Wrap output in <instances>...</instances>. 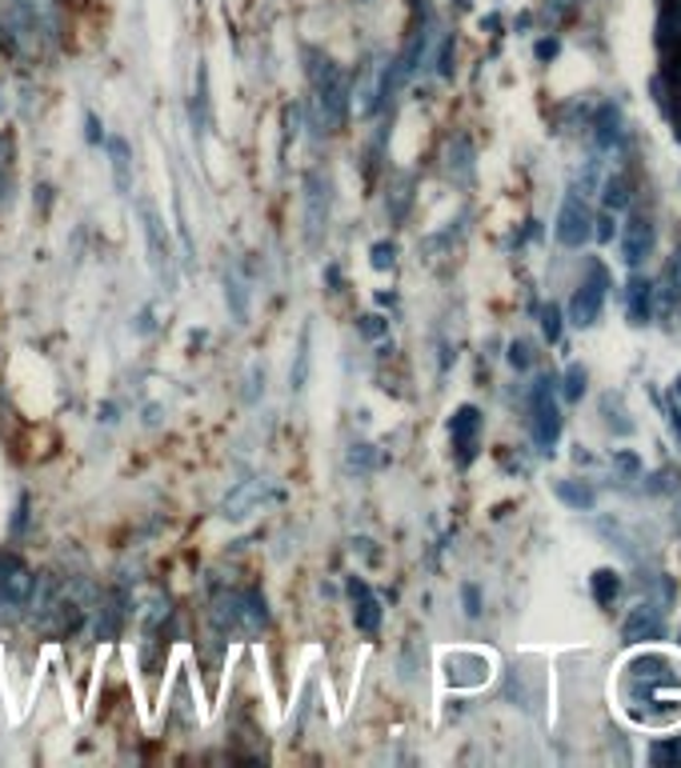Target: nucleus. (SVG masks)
<instances>
[{
  "instance_id": "f257e3e1",
  "label": "nucleus",
  "mask_w": 681,
  "mask_h": 768,
  "mask_svg": "<svg viewBox=\"0 0 681 768\" xmlns=\"http://www.w3.org/2000/svg\"><path fill=\"white\" fill-rule=\"evenodd\" d=\"M33 589H36V572L24 565V557L0 548V605L9 608V613H21L33 601Z\"/></svg>"
},
{
  "instance_id": "f03ea898",
  "label": "nucleus",
  "mask_w": 681,
  "mask_h": 768,
  "mask_svg": "<svg viewBox=\"0 0 681 768\" xmlns=\"http://www.w3.org/2000/svg\"><path fill=\"white\" fill-rule=\"evenodd\" d=\"M593 233V212H589L586 188L577 185L569 188V197L562 200V212H557V241L565 248H581Z\"/></svg>"
},
{
  "instance_id": "7ed1b4c3",
  "label": "nucleus",
  "mask_w": 681,
  "mask_h": 768,
  "mask_svg": "<svg viewBox=\"0 0 681 768\" xmlns=\"http://www.w3.org/2000/svg\"><path fill=\"white\" fill-rule=\"evenodd\" d=\"M141 224H145V245H149V260H153V272L165 284H173V241H169V229L161 221L153 200H141Z\"/></svg>"
},
{
  "instance_id": "20e7f679",
  "label": "nucleus",
  "mask_w": 681,
  "mask_h": 768,
  "mask_svg": "<svg viewBox=\"0 0 681 768\" xmlns=\"http://www.w3.org/2000/svg\"><path fill=\"white\" fill-rule=\"evenodd\" d=\"M605 289H610V272L601 265L589 268V277L577 284L574 301H569V321L577 328H589L601 316V304H605Z\"/></svg>"
},
{
  "instance_id": "39448f33",
  "label": "nucleus",
  "mask_w": 681,
  "mask_h": 768,
  "mask_svg": "<svg viewBox=\"0 0 681 768\" xmlns=\"http://www.w3.org/2000/svg\"><path fill=\"white\" fill-rule=\"evenodd\" d=\"M330 176L321 173V168H313V173H305V236L309 245H321V233L330 229Z\"/></svg>"
},
{
  "instance_id": "423d86ee",
  "label": "nucleus",
  "mask_w": 681,
  "mask_h": 768,
  "mask_svg": "<svg viewBox=\"0 0 681 768\" xmlns=\"http://www.w3.org/2000/svg\"><path fill=\"white\" fill-rule=\"evenodd\" d=\"M313 105H318V125L325 132H340L345 128V120H349V81H345V72L333 77L330 84L313 89Z\"/></svg>"
},
{
  "instance_id": "0eeeda50",
  "label": "nucleus",
  "mask_w": 681,
  "mask_h": 768,
  "mask_svg": "<svg viewBox=\"0 0 681 768\" xmlns=\"http://www.w3.org/2000/svg\"><path fill=\"white\" fill-rule=\"evenodd\" d=\"M557 437H562V408L550 396V381H541L533 393V441L541 444V453H553Z\"/></svg>"
},
{
  "instance_id": "6e6552de",
  "label": "nucleus",
  "mask_w": 681,
  "mask_h": 768,
  "mask_svg": "<svg viewBox=\"0 0 681 768\" xmlns=\"http://www.w3.org/2000/svg\"><path fill=\"white\" fill-rule=\"evenodd\" d=\"M666 632V613L658 605H637L622 625L625 644H646V640H658Z\"/></svg>"
},
{
  "instance_id": "1a4fd4ad",
  "label": "nucleus",
  "mask_w": 681,
  "mask_h": 768,
  "mask_svg": "<svg viewBox=\"0 0 681 768\" xmlns=\"http://www.w3.org/2000/svg\"><path fill=\"white\" fill-rule=\"evenodd\" d=\"M349 593H353V625H357V632L377 637V632H381V601H377L373 589L365 581H357V577L349 581Z\"/></svg>"
},
{
  "instance_id": "9d476101",
  "label": "nucleus",
  "mask_w": 681,
  "mask_h": 768,
  "mask_svg": "<svg viewBox=\"0 0 681 768\" xmlns=\"http://www.w3.org/2000/svg\"><path fill=\"white\" fill-rule=\"evenodd\" d=\"M265 629H269V605H265V596H261L257 589L236 593V632L261 637Z\"/></svg>"
},
{
  "instance_id": "9b49d317",
  "label": "nucleus",
  "mask_w": 681,
  "mask_h": 768,
  "mask_svg": "<svg viewBox=\"0 0 681 768\" xmlns=\"http://www.w3.org/2000/svg\"><path fill=\"white\" fill-rule=\"evenodd\" d=\"M622 253H625V265H646L649 256H654V224H649L646 217H634V221L625 224Z\"/></svg>"
},
{
  "instance_id": "f8f14e48",
  "label": "nucleus",
  "mask_w": 681,
  "mask_h": 768,
  "mask_svg": "<svg viewBox=\"0 0 681 768\" xmlns=\"http://www.w3.org/2000/svg\"><path fill=\"white\" fill-rule=\"evenodd\" d=\"M265 497H269V485H265V480H241V485H236V489L224 497L221 509H224V516H229V521H241V516H249V512L257 509Z\"/></svg>"
},
{
  "instance_id": "ddd939ff",
  "label": "nucleus",
  "mask_w": 681,
  "mask_h": 768,
  "mask_svg": "<svg viewBox=\"0 0 681 768\" xmlns=\"http://www.w3.org/2000/svg\"><path fill=\"white\" fill-rule=\"evenodd\" d=\"M477 429H482V412H477L473 405L458 408V412H453V420H449V432H453V444L461 449V461H470V456H473Z\"/></svg>"
},
{
  "instance_id": "4468645a",
  "label": "nucleus",
  "mask_w": 681,
  "mask_h": 768,
  "mask_svg": "<svg viewBox=\"0 0 681 768\" xmlns=\"http://www.w3.org/2000/svg\"><path fill=\"white\" fill-rule=\"evenodd\" d=\"M108 156H113V181H117L120 193L132 188V152L125 137H108Z\"/></svg>"
},
{
  "instance_id": "2eb2a0df",
  "label": "nucleus",
  "mask_w": 681,
  "mask_h": 768,
  "mask_svg": "<svg viewBox=\"0 0 681 768\" xmlns=\"http://www.w3.org/2000/svg\"><path fill=\"white\" fill-rule=\"evenodd\" d=\"M309 340H313V328H301V340H297V357H293V369H289V388L293 393H305L309 384V369H313V352H309Z\"/></svg>"
},
{
  "instance_id": "dca6fc26",
  "label": "nucleus",
  "mask_w": 681,
  "mask_h": 768,
  "mask_svg": "<svg viewBox=\"0 0 681 768\" xmlns=\"http://www.w3.org/2000/svg\"><path fill=\"white\" fill-rule=\"evenodd\" d=\"M593 137H598V149H613L622 140V113L613 105H601L598 117H593Z\"/></svg>"
},
{
  "instance_id": "f3484780",
  "label": "nucleus",
  "mask_w": 681,
  "mask_h": 768,
  "mask_svg": "<svg viewBox=\"0 0 681 768\" xmlns=\"http://www.w3.org/2000/svg\"><path fill=\"white\" fill-rule=\"evenodd\" d=\"M649 296H654V284L649 280H630V316H634V325H646L649 321Z\"/></svg>"
},
{
  "instance_id": "a211bd4d",
  "label": "nucleus",
  "mask_w": 681,
  "mask_h": 768,
  "mask_svg": "<svg viewBox=\"0 0 681 768\" xmlns=\"http://www.w3.org/2000/svg\"><path fill=\"white\" fill-rule=\"evenodd\" d=\"M205 125H209V72H205V65H200L197 89H193V128L205 132Z\"/></svg>"
},
{
  "instance_id": "6ab92c4d",
  "label": "nucleus",
  "mask_w": 681,
  "mask_h": 768,
  "mask_svg": "<svg viewBox=\"0 0 681 768\" xmlns=\"http://www.w3.org/2000/svg\"><path fill=\"white\" fill-rule=\"evenodd\" d=\"M557 497H562L565 504H574V509H593V501H598L593 489L581 485V480H562V485H557Z\"/></svg>"
},
{
  "instance_id": "aec40b11",
  "label": "nucleus",
  "mask_w": 681,
  "mask_h": 768,
  "mask_svg": "<svg viewBox=\"0 0 681 768\" xmlns=\"http://www.w3.org/2000/svg\"><path fill=\"white\" fill-rule=\"evenodd\" d=\"M224 296H233V316H236V321H245V316H249V289H245V280L236 277V272L224 277Z\"/></svg>"
},
{
  "instance_id": "412c9836",
  "label": "nucleus",
  "mask_w": 681,
  "mask_h": 768,
  "mask_svg": "<svg viewBox=\"0 0 681 768\" xmlns=\"http://www.w3.org/2000/svg\"><path fill=\"white\" fill-rule=\"evenodd\" d=\"M369 265H373L377 272H389V268L397 265V245H393V241H377V245L369 248Z\"/></svg>"
},
{
  "instance_id": "4be33fe9",
  "label": "nucleus",
  "mask_w": 681,
  "mask_h": 768,
  "mask_svg": "<svg viewBox=\"0 0 681 768\" xmlns=\"http://www.w3.org/2000/svg\"><path fill=\"white\" fill-rule=\"evenodd\" d=\"M593 596H598L601 605H610L613 596H617V577H613L610 569H601L598 577H593Z\"/></svg>"
},
{
  "instance_id": "5701e85b",
  "label": "nucleus",
  "mask_w": 681,
  "mask_h": 768,
  "mask_svg": "<svg viewBox=\"0 0 681 768\" xmlns=\"http://www.w3.org/2000/svg\"><path fill=\"white\" fill-rule=\"evenodd\" d=\"M9 168H12V140L0 137V200L9 197Z\"/></svg>"
},
{
  "instance_id": "b1692460",
  "label": "nucleus",
  "mask_w": 681,
  "mask_h": 768,
  "mask_svg": "<svg viewBox=\"0 0 681 768\" xmlns=\"http://www.w3.org/2000/svg\"><path fill=\"white\" fill-rule=\"evenodd\" d=\"M581 393H586V369H569V373H565V396L577 400Z\"/></svg>"
},
{
  "instance_id": "393cba45",
  "label": "nucleus",
  "mask_w": 681,
  "mask_h": 768,
  "mask_svg": "<svg viewBox=\"0 0 681 768\" xmlns=\"http://www.w3.org/2000/svg\"><path fill=\"white\" fill-rule=\"evenodd\" d=\"M349 468H373V444H353Z\"/></svg>"
},
{
  "instance_id": "a878e982",
  "label": "nucleus",
  "mask_w": 681,
  "mask_h": 768,
  "mask_svg": "<svg viewBox=\"0 0 681 768\" xmlns=\"http://www.w3.org/2000/svg\"><path fill=\"white\" fill-rule=\"evenodd\" d=\"M541 316H545V321H541V328H545V337H550V340L562 337V313H557V309L550 304V309H545Z\"/></svg>"
},
{
  "instance_id": "bb28decb",
  "label": "nucleus",
  "mask_w": 681,
  "mask_h": 768,
  "mask_svg": "<svg viewBox=\"0 0 681 768\" xmlns=\"http://www.w3.org/2000/svg\"><path fill=\"white\" fill-rule=\"evenodd\" d=\"M357 328H361V337H369V340H373V337H381V333H385V321H381V316H361V325H357Z\"/></svg>"
},
{
  "instance_id": "cd10ccee",
  "label": "nucleus",
  "mask_w": 681,
  "mask_h": 768,
  "mask_svg": "<svg viewBox=\"0 0 681 768\" xmlns=\"http://www.w3.org/2000/svg\"><path fill=\"white\" fill-rule=\"evenodd\" d=\"M605 205H610V209H622V205H625V185H622V181H610V185H605Z\"/></svg>"
},
{
  "instance_id": "c85d7f7f",
  "label": "nucleus",
  "mask_w": 681,
  "mask_h": 768,
  "mask_svg": "<svg viewBox=\"0 0 681 768\" xmlns=\"http://www.w3.org/2000/svg\"><path fill=\"white\" fill-rule=\"evenodd\" d=\"M84 125H89V144H101V120H96V113H84Z\"/></svg>"
},
{
  "instance_id": "c756f323",
  "label": "nucleus",
  "mask_w": 681,
  "mask_h": 768,
  "mask_svg": "<svg viewBox=\"0 0 681 768\" xmlns=\"http://www.w3.org/2000/svg\"><path fill=\"white\" fill-rule=\"evenodd\" d=\"M670 277H673V296H681V248H678V256H673Z\"/></svg>"
},
{
  "instance_id": "7c9ffc66",
  "label": "nucleus",
  "mask_w": 681,
  "mask_h": 768,
  "mask_svg": "<svg viewBox=\"0 0 681 768\" xmlns=\"http://www.w3.org/2000/svg\"><path fill=\"white\" fill-rule=\"evenodd\" d=\"M509 361H513L517 369H526V364H529V357H526V345H513V357H509Z\"/></svg>"
},
{
  "instance_id": "2f4dec72",
  "label": "nucleus",
  "mask_w": 681,
  "mask_h": 768,
  "mask_svg": "<svg viewBox=\"0 0 681 768\" xmlns=\"http://www.w3.org/2000/svg\"><path fill=\"white\" fill-rule=\"evenodd\" d=\"M465 605H470V617L482 613V608H477V589H465Z\"/></svg>"
},
{
  "instance_id": "473e14b6",
  "label": "nucleus",
  "mask_w": 681,
  "mask_h": 768,
  "mask_svg": "<svg viewBox=\"0 0 681 768\" xmlns=\"http://www.w3.org/2000/svg\"><path fill=\"white\" fill-rule=\"evenodd\" d=\"M0 117H4V93H0Z\"/></svg>"
}]
</instances>
